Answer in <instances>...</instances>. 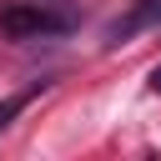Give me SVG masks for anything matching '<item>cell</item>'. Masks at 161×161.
<instances>
[{
	"label": "cell",
	"instance_id": "cell-1",
	"mask_svg": "<svg viewBox=\"0 0 161 161\" xmlns=\"http://www.w3.org/2000/svg\"><path fill=\"white\" fill-rule=\"evenodd\" d=\"M70 25H75V15L60 10V5H45V0H20V5H5L0 10V35H10V40L65 35Z\"/></svg>",
	"mask_w": 161,
	"mask_h": 161
},
{
	"label": "cell",
	"instance_id": "cell-2",
	"mask_svg": "<svg viewBox=\"0 0 161 161\" xmlns=\"http://www.w3.org/2000/svg\"><path fill=\"white\" fill-rule=\"evenodd\" d=\"M151 25H161V0H131L126 5V15H116L111 25H106V50H116V45H126V40H136L141 30H151Z\"/></svg>",
	"mask_w": 161,
	"mask_h": 161
},
{
	"label": "cell",
	"instance_id": "cell-3",
	"mask_svg": "<svg viewBox=\"0 0 161 161\" xmlns=\"http://www.w3.org/2000/svg\"><path fill=\"white\" fill-rule=\"evenodd\" d=\"M45 86H50V80H35L30 91H20V96H5V101H0V131H5V126H10V121H15V116H20V111H25V106H30V101L45 91Z\"/></svg>",
	"mask_w": 161,
	"mask_h": 161
},
{
	"label": "cell",
	"instance_id": "cell-4",
	"mask_svg": "<svg viewBox=\"0 0 161 161\" xmlns=\"http://www.w3.org/2000/svg\"><path fill=\"white\" fill-rule=\"evenodd\" d=\"M151 91H156V96H161V65H156V70H151Z\"/></svg>",
	"mask_w": 161,
	"mask_h": 161
}]
</instances>
